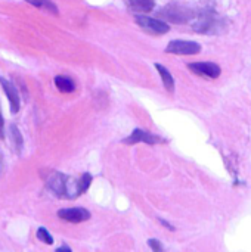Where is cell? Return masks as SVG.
<instances>
[{
    "instance_id": "obj_4",
    "label": "cell",
    "mask_w": 251,
    "mask_h": 252,
    "mask_svg": "<svg viewBox=\"0 0 251 252\" xmlns=\"http://www.w3.org/2000/svg\"><path fill=\"white\" fill-rule=\"evenodd\" d=\"M135 21H136V24H138L142 30L148 31V32H151V34H155V35H161V34H166V32L170 31L169 24H167L166 21H163V19H158V18L136 15V16H135Z\"/></svg>"
},
{
    "instance_id": "obj_17",
    "label": "cell",
    "mask_w": 251,
    "mask_h": 252,
    "mask_svg": "<svg viewBox=\"0 0 251 252\" xmlns=\"http://www.w3.org/2000/svg\"><path fill=\"white\" fill-rule=\"evenodd\" d=\"M3 127H4V121H3V117H1V112H0V139H3V137H4Z\"/></svg>"
},
{
    "instance_id": "obj_15",
    "label": "cell",
    "mask_w": 251,
    "mask_h": 252,
    "mask_svg": "<svg viewBox=\"0 0 251 252\" xmlns=\"http://www.w3.org/2000/svg\"><path fill=\"white\" fill-rule=\"evenodd\" d=\"M37 239H38V241H41V242H43V244H46V245H52V244H53V238H52V235H50L44 227L37 229Z\"/></svg>"
},
{
    "instance_id": "obj_3",
    "label": "cell",
    "mask_w": 251,
    "mask_h": 252,
    "mask_svg": "<svg viewBox=\"0 0 251 252\" xmlns=\"http://www.w3.org/2000/svg\"><path fill=\"white\" fill-rule=\"evenodd\" d=\"M197 10L180 3H169L158 10V16L163 21H169L173 24H188L194 19Z\"/></svg>"
},
{
    "instance_id": "obj_14",
    "label": "cell",
    "mask_w": 251,
    "mask_h": 252,
    "mask_svg": "<svg viewBox=\"0 0 251 252\" xmlns=\"http://www.w3.org/2000/svg\"><path fill=\"white\" fill-rule=\"evenodd\" d=\"M25 1H28L31 6L38 7V9H43V10H46V12H49L52 15H58L59 13L58 6L52 0H25Z\"/></svg>"
},
{
    "instance_id": "obj_9",
    "label": "cell",
    "mask_w": 251,
    "mask_h": 252,
    "mask_svg": "<svg viewBox=\"0 0 251 252\" xmlns=\"http://www.w3.org/2000/svg\"><path fill=\"white\" fill-rule=\"evenodd\" d=\"M0 86L3 89V92L6 93V97L9 100V105H10V111L13 114H16L21 108V99H19V93L16 90V87L6 78L0 77Z\"/></svg>"
},
{
    "instance_id": "obj_2",
    "label": "cell",
    "mask_w": 251,
    "mask_h": 252,
    "mask_svg": "<svg viewBox=\"0 0 251 252\" xmlns=\"http://www.w3.org/2000/svg\"><path fill=\"white\" fill-rule=\"evenodd\" d=\"M191 24L194 31L200 34H220L226 28L225 19L213 7H206L197 12Z\"/></svg>"
},
{
    "instance_id": "obj_5",
    "label": "cell",
    "mask_w": 251,
    "mask_h": 252,
    "mask_svg": "<svg viewBox=\"0 0 251 252\" xmlns=\"http://www.w3.org/2000/svg\"><path fill=\"white\" fill-rule=\"evenodd\" d=\"M166 52L172 55H197L201 52V44L189 40H172L167 44Z\"/></svg>"
},
{
    "instance_id": "obj_6",
    "label": "cell",
    "mask_w": 251,
    "mask_h": 252,
    "mask_svg": "<svg viewBox=\"0 0 251 252\" xmlns=\"http://www.w3.org/2000/svg\"><path fill=\"white\" fill-rule=\"evenodd\" d=\"M142 142L146 145H157V143H164L166 140L158 137L157 134H152L142 128L133 130L132 134H129V137L123 139V143H126V145H136V143H142Z\"/></svg>"
},
{
    "instance_id": "obj_16",
    "label": "cell",
    "mask_w": 251,
    "mask_h": 252,
    "mask_svg": "<svg viewBox=\"0 0 251 252\" xmlns=\"http://www.w3.org/2000/svg\"><path fill=\"white\" fill-rule=\"evenodd\" d=\"M148 245H149V248H151V250H154V251H157V252H160L164 250V248H163V245H161L157 239H149V241H148Z\"/></svg>"
},
{
    "instance_id": "obj_8",
    "label": "cell",
    "mask_w": 251,
    "mask_h": 252,
    "mask_svg": "<svg viewBox=\"0 0 251 252\" xmlns=\"http://www.w3.org/2000/svg\"><path fill=\"white\" fill-rule=\"evenodd\" d=\"M58 217L68 223H83L90 219V213L84 208H64L58 211Z\"/></svg>"
},
{
    "instance_id": "obj_10",
    "label": "cell",
    "mask_w": 251,
    "mask_h": 252,
    "mask_svg": "<svg viewBox=\"0 0 251 252\" xmlns=\"http://www.w3.org/2000/svg\"><path fill=\"white\" fill-rule=\"evenodd\" d=\"M155 68H157V71H158V74H160V77L163 80V84H164L166 90L173 93L175 92V78H173L172 72L166 66H163L161 63H155Z\"/></svg>"
},
{
    "instance_id": "obj_13",
    "label": "cell",
    "mask_w": 251,
    "mask_h": 252,
    "mask_svg": "<svg viewBox=\"0 0 251 252\" xmlns=\"http://www.w3.org/2000/svg\"><path fill=\"white\" fill-rule=\"evenodd\" d=\"M129 7L136 12H151L155 7V0H124Z\"/></svg>"
},
{
    "instance_id": "obj_7",
    "label": "cell",
    "mask_w": 251,
    "mask_h": 252,
    "mask_svg": "<svg viewBox=\"0 0 251 252\" xmlns=\"http://www.w3.org/2000/svg\"><path fill=\"white\" fill-rule=\"evenodd\" d=\"M188 68L192 72L207 78H217L222 72L220 66L215 62H191L188 63Z\"/></svg>"
},
{
    "instance_id": "obj_11",
    "label": "cell",
    "mask_w": 251,
    "mask_h": 252,
    "mask_svg": "<svg viewBox=\"0 0 251 252\" xmlns=\"http://www.w3.org/2000/svg\"><path fill=\"white\" fill-rule=\"evenodd\" d=\"M10 140H12V149L16 155H21L22 152V148H24V139H22V134L19 131V128L16 126H10Z\"/></svg>"
},
{
    "instance_id": "obj_19",
    "label": "cell",
    "mask_w": 251,
    "mask_h": 252,
    "mask_svg": "<svg viewBox=\"0 0 251 252\" xmlns=\"http://www.w3.org/2000/svg\"><path fill=\"white\" fill-rule=\"evenodd\" d=\"M56 251H58V252H61V251L71 252V248H70V247H65V245H64V247H59V248H58V250H56Z\"/></svg>"
},
{
    "instance_id": "obj_18",
    "label": "cell",
    "mask_w": 251,
    "mask_h": 252,
    "mask_svg": "<svg viewBox=\"0 0 251 252\" xmlns=\"http://www.w3.org/2000/svg\"><path fill=\"white\" fill-rule=\"evenodd\" d=\"M160 223H161L163 226H166V227H167L169 230H175V227H173V226H172L170 223H167V221H164V220H161V219H160Z\"/></svg>"
},
{
    "instance_id": "obj_1",
    "label": "cell",
    "mask_w": 251,
    "mask_h": 252,
    "mask_svg": "<svg viewBox=\"0 0 251 252\" xmlns=\"http://www.w3.org/2000/svg\"><path fill=\"white\" fill-rule=\"evenodd\" d=\"M44 183L55 196L62 199H75L89 189L92 183V176L89 173H84L80 179H72L59 171H49Z\"/></svg>"
},
{
    "instance_id": "obj_12",
    "label": "cell",
    "mask_w": 251,
    "mask_h": 252,
    "mask_svg": "<svg viewBox=\"0 0 251 252\" xmlns=\"http://www.w3.org/2000/svg\"><path fill=\"white\" fill-rule=\"evenodd\" d=\"M55 86L62 93H72L75 90L74 81L70 77H67V75H56L55 77Z\"/></svg>"
}]
</instances>
